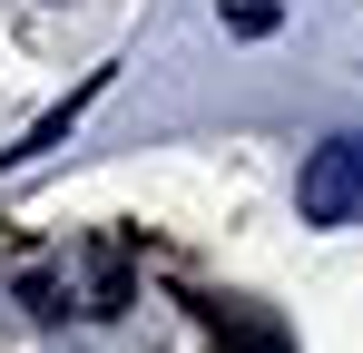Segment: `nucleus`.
<instances>
[{"label": "nucleus", "instance_id": "obj_2", "mask_svg": "<svg viewBox=\"0 0 363 353\" xmlns=\"http://www.w3.org/2000/svg\"><path fill=\"white\" fill-rule=\"evenodd\" d=\"M226 30H236V40H265V30H275V10H265V0H245V10H226Z\"/></svg>", "mask_w": 363, "mask_h": 353}, {"label": "nucleus", "instance_id": "obj_1", "mask_svg": "<svg viewBox=\"0 0 363 353\" xmlns=\"http://www.w3.org/2000/svg\"><path fill=\"white\" fill-rule=\"evenodd\" d=\"M295 206H304V226H354L363 216V138H324V147L304 157Z\"/></svg>", "mask_w": 363, "mask_h": 353}]
</instances>
